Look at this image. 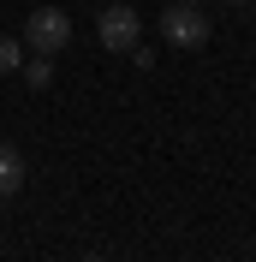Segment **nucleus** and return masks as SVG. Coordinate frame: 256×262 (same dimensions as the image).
Listing matches in <instances>:
<instances>
[{
	"label": "nucleus",
	"instance_id": "obj_6",
	"mask_svg": "<svg viewBox=\"0 0 256 262\" xmlns=\"http://www.w3.org/2000/svg\"><path fill=\"white\" fill-rule=\"evenodd\" d=\"M18 66H24V36H0V78H6V72H18Z\"/></svg>",
	"mask_w": 256,
	"mask_h": 262
},
{
	"label": "nucleus",
	"instance_id": "obj_4",
	"mask_svg": "<svg viewBox=\"0 0 256 262\" xmlns=\"http://www.w3.org/2000/svg\"><path fill=\"white\" fill-rule=\"evenodd\" d=\"M24 191V155L12 143H0V196H18Z\"/></svg>",
	"mask_w": 256,
	"mask_h": 262
},
{
	"label": "nucleus",
	"instance_id": "obj_5",
	"mask_svg": "<svg viewBox=\"0 0 256 262\" xmlns=\"http://www.w3.org/2000/svg\"><path fill=\"white\" fill-rule=\"evenodd\" d=\"M18 72H24L30 90H48V83H54V54H36V60H24Z\"/></svg>",
	"mask_w": 256,
	"mask_h": 262
},
{
	"label": "nucleus",
	"instance_id": "obj_7",
	"mask_svg": "<svg viewBox=\"0 0 256 262\" xmlns=\"http://www.w3.org/2000/svg\"><path fill=\"white\" fill-rule=\"evenodd\" d=\"M191 6H203V0H191Z\"/></svg>",
	"mask_w": 256,
	"mask_h": 262
},
{
	"label": "nucleus",
	"instance_id": "obj_2",
	"mask_svg": "<svg viewBox=\"0 0 256 262\" xmlns=\"http://www.w3.org/2000/svg\"><path fill=\"white\" fill-rule=\"evenodd\" d=\"M96 36H101V48H113V54H131L137 42H143V18H137V6H125V0H113L108 12H101Z\"/></svg>",
	"mask_w": 256,
	"mask_h": 262
},
{
	"label": "nucleus",
	"instance_id": "obj_1",
	"mask_svg": "<svg viewBox=\"0 0 256 262\" xmlns=\"http://www.w3.org/2000/svg\"><path fill=\"white\" fill-rule=\"evenodd\" d=\"M66 42H72V18H66L60 6H36V12L24 18V48L30 54H60Z\"/></svg>",
	"mask_w": 256,
	"mask_h": 262
},
{
	"label": "nucleus",
	"instance_id": "obj_3",
	"mask_svg": "<svg viewBox=\"0 0 256 262\" xmlns=\"http://www.w3.org/2000/svg\"><path fill=\"white\" fill-rule=\"evenodd\" d=\"M161 36H167L173 48H203V42H208V18H203V6L173 0V6L161 12Z\"/></svg>",
	"mask_w": 256,
	"mask_h": 262
}]
</instances>
